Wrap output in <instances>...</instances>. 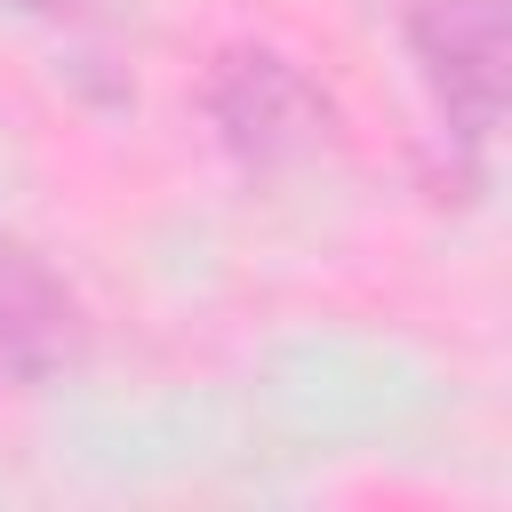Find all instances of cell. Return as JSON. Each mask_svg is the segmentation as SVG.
Segmentation results:
<instances>
[{
    "label": "cell",
    "instance_id": "6da1fadb",
    "mask_svg": "<svg viewBox=\"0 0 512 512\" xmlns=\"http://www.w3.org/2000/svg\"><path fill=\"white\" fill-rule=\"evenodd\" d=\"M400 32L440 120L480 144L504 112V0H408Z\"/></svg>",
    "mask_w": 512,
    "mask_h": 512
},
{
    "label": "cell",
    "instance_id": "7a4b0ae2",
    "mask_svg": "<svg viewBox=\"0 0 512 512\" xmlns=\"http://www.w3.org/2000/svg\"><path fill=\"white\" fill-rule=\"evenodd\" d=\"M208 112H216L224 144L240 160H256V168H280V160H296V152H312L328 136V96L272 48L224 56L216 80H208Z\"/></svg>",
    "mask_w": 512,
    "mask_h": 512
},
{
    "label": "cell",
    "instance_id": "3957f363",
    "mask_svg": "<svg viewBox=\"0 0 512 512\" xmlns=\"http://www.w3.org/2000/svg\"><path fill=\"white\" fill-rule=\"evenodd\" d=\"M80 360V296L48 272L40 248L0 240V368L16 384H48Z\"/></svg>",
    "mask_w": 512,
    "mask_h": 512
},
{
    "label": "cell",
    "instance_id": "277c9868",
    "mask_svg": "<svg viewBox=\"0 0 512 512\" xmlns=\"http://www.w3.org/2000/svg\"><path fill=\"white\" fill-rule=\"evenodd\" d=\"M16 8H72V0H16Z\"/></svg>",
    "mask_w": 512,
    "mask_h": 512
}]
</instances>
